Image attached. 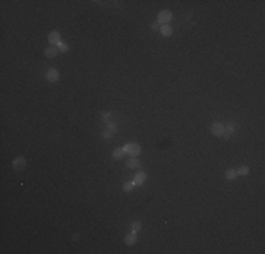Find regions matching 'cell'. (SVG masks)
Returning <instances> with one entry per match:
<instances>
[{"label":"cell","instance_id":"obj_1","mask_svg":"<svg viewBox=\"0 0 265 254\" xmlns=\"http://www.w3.org/2000/svg\"><path fill=\"white\" fill-rule=\"evenodd\" d=\"M123 150H124V153L130 154L131 157H137V155L141 153L140 145L135 144V143H131V144H125L124 147H123Z\"/></svg>","mask_w":265,"mask_h":254},{"label":"cell","instance_id":"obj_2","mask_svg":"<svg viewBox=\"0 0 265 254\" xmlns=\"http://www.w3.org/2000/svg\"><path fill=\"white\" fill-rule=\"evenodd\" d=\"M171 19H172V14L168 10H162L158 14V23H162V24H168Z\"/></svg>","mask_w":265,"mask_h":254},{"label":"cell","instance_id":"obj_3","mask_svg":"<svg viewBox=\"0 0 265 254\" xmlns=\"http://www.w3.org/2000/svg\"><path fill=\"white\" fill-rule=\"evenodd\" d=\"M50 42L52 44V47H58L61 44V35L58 31H51L50 33V37H48Z\"/></svg>","mask_w":265,"mask_h":254},{"label":"cell","instance_id":"obj_4","mask_svg":"<svg viewBox=\"0 0 265 254\" xmlns=\"http://www.w3.org/2000/svg\"><path fill=\"white\" fill-rule=\"evenodd\" d=\"M210 131H212V134H215V136H221L223 131H224V126L221 124V123H213L212 127H210Z\"/></svg>","mask_w":265,"mask_h":254},{"label":"cell","instance_id":"obj_5","mask_svg":"<svg viewBox=\"0 0 265 254\" xmlns=\"http://www.w3.org/2000/svg\"><path fill=\"white\" fill-rule=\"evenodd\" d=\"M25 167V159L23 158V157H19V158H16L14 161H13V168L16 169V171H23Z\"/></svg>","mask_w":265,"mask_h":254},{"label":"cell","instance_id":"obj_6","mask_svg":"<svg viewBox=\"0 0 265 254\" xmlns=\"http://www.w3.org/2000/svg\"><path fill=\"white\" fill-rule=\"evenodd\" d=\"M47 79L50 80V82H56V80L59 79V74H58V71H56V69H50V71H48V74H47Z\"/></svg>","mask_w":265,"mask_h":254},{"label":"cell","instance_id":"obj_7","mask_svg":"<svg viewBox=\"0 0 265 254\" xmlns=\"http://www.w3.org/2000/svg\"><path fill=\"white\" fill-rule=\"evenodd\" d=\"M234 133V126L233 124H227V126H224V131H223V139L224 140H227L229 137H230L231 134Z\"/></svg>","mask_w":265,"mask_h":254},{"label":"cell","instance_id":"obj_8","mask_svg":"<svg viewBox=\"0 0 265 254\" xmlns=\"http://www.w3.org/2000/svg\"><path fill=\"white\" fill-rule=\"evenodd\" d=\"M124 241L125 244H128V246H133V244H135V241H137V236H135V232H131L130 234H127L124 237Z\"/></svg>","mask_w":265,"mask_h":254},{"label":"cell","instance_id":"obj_9","mask_svg":"<svg viewBox=\"0 0 265 254\" xmlns=\"http://www.w3.org/2000/svg\"><path fill=\"white\" fill-rule=\"evenodd\" d=\"M145 180H147V175H145V172H138V174L135 175L134 182H135V185H137V184H144Z\"/></svg>","mask_w":265,"mask_h":254},{"label":"cell","instance_id":"obj_10","mask_svg":"<svg viewBox=\"0 0 265 254\" xmlns=\"http://www.w3.org/2000/svg\"><path fill=\"white\" fill-rule=\"evenodd\" d=\"M127 167H128V168H137V167H140V161L135 158V157H131V158L127 161Z\"/></svg>","mask_w":265,"mask_h":254},{"label":"cell","instance_id":"obj_11","mask_svg":"<svg viewBox=\"0 0 265 254\" xmlns=\"http://www.w3.org/2000/svg\"><path fill=\"white\" fill-rule=\"evenodd\" d=\"M56 52H58V50H56L55 47H50V48L45 50V57L47 58H54L56 55Z\"/></svg>","mask_w":265,"mask_h":254},{"label":"cell","instance_id":"obj_12","mask_svg":"<svg viewBox=\"0 0 265 254\" xmlns=\"http://www.w3.org/2000/svg\"><path fill=\"white\" fill-rule=\"evenodd\" d=\"M161 33H162V35H165V37H169V35L172 34V27L168 24L162 25V27H161Z\"/></svg>","mask_w":265,"mask_h":254},{"label":"cell","instance_id":"obj_13","mask_svg":"<svg viewBox=\"0 0 265 254\" xmlns=\"http://www.w3.org/2000/svg\"><path fill=\"white\" fill-rule=\"evenodd\" d=\"M123 155H124V150L123 148H116L114 151H113V158L114 159H121Z\"/></svg>","mask_w":265,"mask_h":254},{"label":"cell","instance_id":"obj_14","mask_svg":"<svg viewBox=\"0 0 265 254\" xmlns=\"http://www.w3.org/2000/svg\"><path fill=\"white\" fill-rule=\"evenodd\" d=\"M237 171H234V169H227L226 171V178L227 180H235L237 178Z\"/></svg>","mask_w":265,"mask_h":254},{"label":"cell","instance_id":"obj_15","mask_svg":"<svg viewBox=\"0 0 265 254\" xmlns=\"http://www.w3.org/2000/svg\"><path fill=\"white\" fill-rule=\"evenodd\" d=\"M135 186V182L134 181H130V182H125L124 185H123V191L124 192H130V191H133V188Z\"/></svg>","mask_w":265,"mask_h":254},{"label":"cell","instance_id":"obj_16","mask_svg":"<svg viewBox=\"0 0 265 254\" xmlns=\"http://www.w3.org/2000/svg\"><path fill=\"white\" fill-rule=\"evenodd\" d=\"M141 229V222H133L131 223V232H138V230Z\"/></svg>","mask_w":265,"mask_h":254},{"label":"cell","instance_id":"obj_17","mask_svg":"<svg viewBox=\"0 0 265 254\" xmlns=\"http://www.w3.org/2000/svg\"><path fill=\"white\" fill-rule=\"evenodd\" d=\"M248 172H250V168H248V167H245V165H243V167L237 171V174H238V175H247Z\"/></svg>","mask_w":265,"mask_h":254},{"label":"cell","instance_id":"obj_18","mask_svg":"<svg viewBox=\"0 0 265 254\" xmlns=\"http://www.w3.org/2000/svg\"><path fill=\"white\" fill-rule=\"evenodd\" d=\"M111 134H113V133H111V131H110V130H109V129H106L105 131L102 133V136H103L105 139H109V137H111Z\"/></svg>","mask_w":265,"mask_h":254},{"label":"cell","instance_id":"obj_19","mask_svg":"<svg viewBox=\"0 0 265 254\" xmlns=\"http://www.w3.org/2000/svg\"><path fill=\"white\" fill-rule=\"evenodd\" d=\"M58 47H59V50L62 51V52H66V51H68V45L64 44V42H61V44L58 45Z\"/></svg>","mask_w":265,"mask_h":254},{"label":"cell","instance_id":"obj_20","mask_svg":"<svg viewBox=\"0 0 265 254\" xmlns=\"http://www.w3.org/2000/svg\"><path fill=\"white\" fill-rule=\"evenodd\" d=\"M107 129L110 130L111 133H116V131H117V129H116V124H110V123L107 124Z\"/></svg>","mask_w":265,"mask_h":254},{"label":"cell","instance_id":"obj_21","mask_svg":"<svg viewBox=\"0 0 265 254\" xmlns=\"http://www.w3.org/2000/svg\"><path fill=\"white\" fill-rule=\"evenodd\" d=\"M102 116H103V119H105V120H107V119H109V116H110V113L105 112V113H102Z\"/></svg>","mask_w":265,"mask_h":254},{"label":"cell","instance_id":"obj_22","mask_svg":"<svg viewBox=\"0 0 265 254\" xmlns=\"http://www.w3.org/2000/svg\"><path fill=\"white\" fill-rule=\"evenodd\" d=\"M151 27H152L154 30H157V28L160 27V23H152V25H151Z\"/></svg>","mask_w":265,"mask_h":254}]
</instances>
